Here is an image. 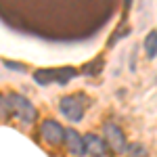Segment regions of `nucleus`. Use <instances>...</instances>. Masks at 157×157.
I'll list each match as a JSON object with an SVG mask.
<instances>
[{"mask_svg": "<svg viewBox=\"0 0 157 157\" xmlns=\"http://www.w3.org/2000/svg\"><path fill=\"white\" fill-rule=\"evenodd\" d=\"M4 98H6L9 111L15 113V115H19L21 121H25V124L34 121V117H36V109H34V105H32L27 98H23L21 94H6Z\"/></svg>", "mask_w": 157, "mask_h": 157, "instance_id": "f257e3e1", "label": "nucleus"}, {"mask_svg": "<svg viewBox=\"0 0 157 157\" xmlns=\"http://www.w3.org/2000/svg\"><path fill=\"white\" fill-rule=\"evenodd\" d=\"M61 113L71 121H80L84 115V97L82 94H69V97H63L59 103Z\"/></svg>", "mask_w": 157, "mask_h": 157, "instance_id": "f03ea898", "label": "nucleus"}, {"mask_svg": "<svg viewBox=\"0 0 157 157\" xmlns=\"http://www.w3.org/2000/svg\"><path fill=\"white\" fill-rule=\"evenodd\" d=\"M103 134H105V138H107L109 147L115 151V153H126V136L121 132V128L115 124V121H105V126H103Z\"/></svg>", "mask_w": 157, "mask_h": 157, "instance_id": "7ed1b4c3", "label": "nucleus"}, {"mask_svg": "<svg viewBox=\"0 0 157 157\" xmlns=\"http://www.w3.org/2000/svg\"><path fill=\"white\" fill-rule=\"evenodd\" d=\"M40 136L48 145H59V143H63V138H65V128L61 126L59 121L46 120V121H42V126H40Z\"/></svg>", "mask_w": 157, "mask_h": 157, "instance_id": "20e7f679", "label": "nucleus"}, {"mask_svg": "<svg viewBox=\"0 0 157 157\" xmlns=\"http://www.w3.org/2000/svg\"><path fill=\"white\" fill-rule=\"evenodd\" d=\"M65 145H67V149H69V153L75 157H82L86 155V151H84V140H82V134H78L73 128H67L65 130Z\"/></svg>", "mask_w": 157, "mask_h": 157, "instance_id": "39448f33", "label": "nucleus"}, {"mask_svg": "<svg viewBox=\"0 0 157 157\" xmlns=\"http://www.w3.org/2000/svg\"><path fill=\"white\" fill-rule=\"evenodd\" d=\"M82 140H84V151L88 155H92V157H103L105 155L107 147H105V140H103L101 136H97V134H86Z\"/></svg>", "mask_w": 157, "mask_h": 157, "instance_id": "423d86ee", "label": "nucleus"}, {"mask_svg": "<svg viewBox=\"0 0 157 157\" xmlns=\"http://www.w3.org/2000/svg\"><path fill=\"white\" fill-rule=\"evenodd\" d=\"M75 69L73 67H61V69H55V82L57 84H67L71 78H75Z\"/></svg>", "mask_w": 157, "mask_h": 157, "instance_id": "0eeeda50", "label": "nucleus"}, {"mask_svg": "<svg viewBox=\"0 0 157 157\" xmlns=\"http://www.w3.org/2000/svg\"><path fill=\"white\" fill-rule=\"evenodd\" d=\"M34 80H36L40 86H48L55 82V69H38L34 73Z\"/></svg>", "mask_w": 157, "mask_h": 157, "instance_id": "6e6552de", "label": "nucleus"}, {"mask_svg": "<svg viewBox=\"0 0 157 157\" xmlns=\"http://www.w3.org/2000/svg\"><path fill=\"white\" fill-rule=\"evenodd\" d=\"M145 48H147V55H149V59H155V55H157V34H155V29H153V32L147 36Z\"/></svg>", "mask_w": 157, "mask_h": 157, "instance_id": "1a4fd4ad", "label": "nucleus"}, {"mask_svg": "<svg viewBox=\"0 0 157 157\" xmlns=\"http://www.w3.org/2000/svg\"><path fill=\"white\" fill-rule=\"evenodd\" d=\"M101 67H103V61L94 59L92 63H86L84 67H82V73H86V75H97L101 71Z\"/></svg>", "mask_w": 157, "mask_h": 157, "instance_id": "9d476101", "label": "nucleus"}, {"mask_svg": "<svg viewBox=\"0 0 157 157\" xmlns=\"http://www.w3.org/2000/svg\"><path fill=\"white\" fill-rule=\"evenodd\" d=\"M126 151H130V157H147V147L140 143H132L130 147H126Z\"/></svg>", "mask_w": 157, "mask_h": 157, "instance_id": "9b49d317", "label": "nucleus"}, {"mask_svg": "<svg viewBox=\"0 0 157 157\" xmlns=\"http://www.w3.org/2000/svg\"><path fill=\"white\" fill-rule=\"evenodd\" d=\"M11 115V111H9V105H6V98L0 94V120H6Z\"/></svg>", "mask_w": 157, "mask_h": 157, "instance_id": "f8f14e48", "label": "nucleus"}, {"mask_svg": "<svg viewBox=\"0 0 157 157\" xmlns=\"http://www.w3.org/2000/svg\"><path fill=\"white\" fill-rule=\"evenodd\" d=\"M4 65L9 69H17V71H25V65L23 63H13V61H4Z\"/></svg>", "mask_w": 157, "mask_h": 157, "instance_id": "ddd939ff", "label": "nucleus"}]
</instances>
